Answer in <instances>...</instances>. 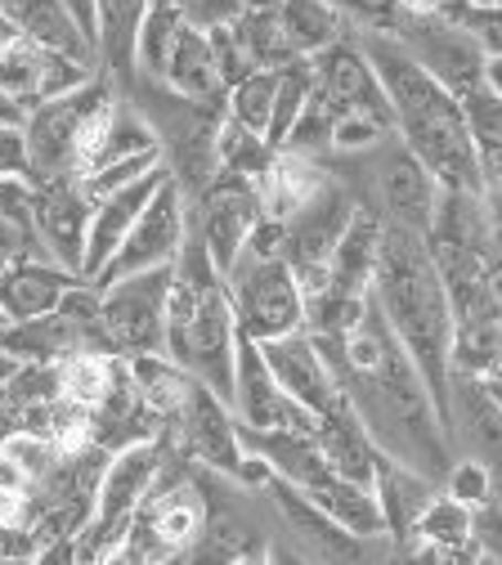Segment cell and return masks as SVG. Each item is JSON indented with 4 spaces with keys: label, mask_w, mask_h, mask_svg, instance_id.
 <instances>
[{
    "label": "cell",
    "mask_w": 502,
    "mask_h": 565,
    "mask_svg": "<svg viewBox=\"0 0 502 565\" xmlns=\"http://www.w3.org/2000/svg\"><path fill=\"white\" fill-rule=\"evenodd\" d=\"M314 341L328 355L359 427L369 431L377 454L440 484L449 462L458 458L449 427L436 408V395H430L426 377L417 373L413 355L386 323L377 297L369 292L354 323H345L341 332H314Z\"/></svg>",
    "instance_id": "obj_1"
},
{
    "label": "cell",
    "mask_w": 502,
    "mask_h": 565,
    "mask_svg": "<svg viewBox=\"0 0 502 565\" xmlns=\"http://www.w3.org/2000/svg\"><path fill=\"white\" fill-rule=\"evenodd\" d=\"M350 36L359 50H364V58L373 63V73L391 99L399 139L426 162V171L440 180V189L484 193L480 149L467 130L458 95H449L436 77H430L391 28H354Z\"/></svg>",
    "instance_id": "obj_2"
},
{
    "label": "cell",
    "mask_w": 502,
    "mask_h": 565,
    "mask_svg": "<svg viewBox=\"0 0 502 565\" xmlns=\"http://www.w3.org/2000/svg\"><path fill=\"white\" fill-rule=\"evenodd\" d=\"M373 297L413 355L417 373L426 377L436 408L449 427V373H453V306L445 292V278L430 256V238L404 225H382Z\"/></svg>",
    "instance_id": "obj_3"
},
{
    "label": "cell",
    "mask_w": 502,
    "mask_h": 565,
    "mask_svg": "<svg viewBox=\"0 0 502 565\" xmlns=\"http://www.w3.org/2000/svg\"><path fill=\"white\" fill-rule=\"evenodd\" d=\"M234 350H238V319H234L225 274L215 269L206 243L189 225V238H184V247L171 265L167 355L229 404V395H234Z\"/></svg>",
    "instance_id": "obj_4"
},
{
    "label": "cell",
    "mask_w": 502,
    "mask_h": 565,
    "mask_svg": "<svg viewBox=\"0 0 502 565\" xmlns=\"http://www.w3.org/2000/svg\"><path fill=\"white\" fill-rule=\"evenodd\" d=\"M202 534H206V493H202L197 476H189V471L171 476V458L162 454L158 480L149 484L139 512L130 516L113 561H135V565L180 561V556H193Z\"/></svg>",
    "instance_id": "obj_5"
},
{
    "label": "cell",
    "mask_w": 502,
    "mask_h": 565,
    "mask_svg": "<svg viewBox=\"0 0 502 565\" xmlns=\"http://www.w3.org/2000/svg\"><path fill=\"white\" fill-rule=\"evenodd\" d=\"M225 288L234 301L238 332L269 341L306 328V292L297 282V269L287 265V256L260 238H247L238 260L225 269Z\"/></svg>",
    "instance_id": "obj_6"
},
{
    "label": "cell",
    "mask_w": 502,
    "mask_h": 565,
    "mask_svg": "<svg viewBox=\"0 0 502 565\" xmlns=\"http://www.w3.org/2000/svg\"><path fill=\"white\" fill-rule=\"evenodd\" d=\"M162 454H167V440H130L104 458V471L95 484V508H90V521L82 525V534L72 539V556H82V561L117 556L130 516L139 512L149 484L158 480Z\"/></svg>",
    "instance_id": "obj_7"
},
{
    "label": "cell",
    "mask_w": 502,
    "mask_h": 565,
    "mask_svg": "<svg viewBox=\"0 0 502 565\" xmlns=\"http://www.w3.org/2000/svg\"><path fill=\"white\" fill-rule=\"evenodd\" d=\"M171 265H153V269H139V274H126L113 282H95L99 288V319H95L99 350H108L117 360L167 350Z\"/></svg>",
    "instance_id": "obj_8"
},
{
    "label": "cell",
    "mask_w": 502,
    "mask_h": 565,
    "mask_svg": "<svg viewBox=\"0 0 502 565\" xmlns=\"http://www.w3.org/2000/svg\"><path fill=\"white\" fill-rule=\"evenodd\" d=\"M117 82L104 73L72 86L45 104H36L23 121V135H28V158H32V184H45V180H63V175H77V139H82V121L86 113L113 90Z\"/></svg>",
    "instance_id": "obj_9"
},
{
    "label": "cell",
    "mask_w": 502,
    "mask_h": 565,
    "mask_svg": "<svg viewBox=\"0 0 502 565\" xmlns=\"http://www.w3.org/2000/svg\"><path fill=\"white\" fill-rule=\"evenodd\" d=\"M369 167V184H373V211L391 225H404V230H417V234H430L436 225V202H440V180L426 171V162L404 145L399 130L373 153Z\"/></svg>",
    "instance_id": "obj_10"
},
{
    "label": "cell",
    "mask_w": 502,
    "mask_h": 565,
    "mask_svg": "<svg viewBox=\"0 0 502 565\" xmlns=\"http://www.w3.org/2000/svg\"><path fill=\"white\" fill-rule=\"evenodd\" d=\"M354 211H359L354 184L328 175V184L297 211L292 221L282 225V256H287V265L297 269V282H301L306 297L323 282L328 256H332V247L341 243L345 225L354 221Z\"/></svg>",
    "instance_id": "obj_11"
},
{
    "label": "cell",
    "mask_w": 502,
    "mask_h": 565,
    "mask_svg": "<svg viewBox=\"0 0 502 565\" xmlns=\"http://www.w3.org/2000/svg\"><path fill=\"white\" fill-rule=\"evenodd\" d=\"M184 202H189V225L206 243L215 269L225 274L238 260V252L247 247V238L256 234V225H260L256 180L234 175V171H215L206 180V189L184 198Z\"/></svg>",
    "instance_id": "obj_12"
},
{
    "label": "cell",
    "mask_w": 502,
    "mask_h": 565,
    "mask_svg": "<svg viewBox=\"0 0 502 565\" xmlns=\"http://www.w3.org/2000/svg\"><path fill=\"white\" fill-rule=\"evenodd\" d=\"M391 32L413 50V58L436 77L449 95H467L471 86L484 82V45L458 23V19H445V14H430V19H408V14H395Z\"/></svg>",
    "instance_id": "obj_13"
},
{
    "label": "cell",
    "mask_w": 502,
    "mask_h": 565,
    "mask_svg": "<svg viewBox=\"0 0 502 565\" xmlns=\"http://www.w3.org/2000/svg\"><path fill=\"white\" fill-rule=\"evenodd\" d=\"M184 238H189V202H184V189L175 184V175H167L95 282H113V278L153 269V265H171L180 256Z\"/></svg>",
    "instance_id": "obj_14"
},
{
    "label": "cell",
    "mask_w": 502,
    "mask_h": 565,
    "mask_svg": "<svg viewBox=\"0 0 502 565\" xmlns=\"http://www.w3.org/2000/svg\"><path fill=\"white\" fill-rule=\"evenodd\" d=\"M229 408L243 427H256V431H319V417L282 391V382L260 355V341L247 332H238V350H234Z\"/></svg>",
    "instance_id": "obj_15"
},
{
    "label": "cell",
    "mask_w": 502,
    "mask_h": 565,
    "mask_svg": "<svg viewBox=\"0 0 502 565\" xmlns=\"http://www.w3.org/2000/svg\"><path fill=\"white\" fill-rule=\"evenodd\" d=\"M167 445H180L184 458H193L197 467H211L215 476L238 480L243 467V440H238V417L234 408L215 395L211 386H193V395L184 399V408L167 422L162 431Z\"/></svg>",
    "instance_id": "obj_16"
},
{
    "label": "cell",
    "mask_w": 502,
    "mask_h": 565,
    "mask_svg": "<svg viewBox=\"0 0 502 565\" xmlns=\"http://www.w3.org/2000/svg\"><path fill=\"white\" fill-rule=\"evenodd\" d=\"M260 355H265V364L274 369V377L282 382V391L292 395L301 408H310L314 417H328V413H337L341 404H350L310 328L260 341Z\"/></svg>",
    "instance_id": "obj_17"
},
{
    "label": "cell",
    "mask_w": 502,
    "mask_h": 565,
    "mask_svg": "<svg viewBox=\"0 0 502 565\" xmlns=\"http://www.w3.org/2000/svg\"><path fill=\"white\" fill-rule=\"evenodd\" d=\"M99 73V67L82 63V58H72V54H58L41 41H32L28 32H19L6 50H0V86H6L28 113L72 86H82Z\"/></svg>",
    "instance_id": "obj_18"
},
{
    "label": "cell",
    "mask_w": 502,
    "mask_h": 565,
    "mask_svg": "<svg viewBox=\"0 0 502 565\" xmlns=\"http://www.w3.org/2000/svg\"><path fill=\"white\" fill-rule=\"evenodd\" d=\"M449 440L489 471L493 499H502V408L484 395L480 377L449 373Z\"/></svg>",
    "instance_id": "obj_19"
},
{
    "label": "cell",
    "mask_w": 502,
    "mask_h": 565,
    "mask_svg": "<svg viewBox=\"0 0 502 565\" xmlns=\"http://www.w3.org/2000/svg\"><path fill=\"white\" fill-rule=\"evenodd\" d=\"M265 493H269L274 512L282 516V525H287L292 556H301V561H359V556H364L359 547H364L369 539H354L350 530H341L319 503L306 499L297 484H287L282 476H269Z\"/></svg>",
    "instance_id": "obj_20"
},
{
    "label": "cell",
    "mask_w": 502,
    "mask_h": 565,
    "mask_svg": "<svg viewBox=\"0 0 502 565\" xmlns=\"http://www.w3.org/2000/svg\"><path fill=\"white\" fill-rule=\"evenodd\" d=\"M90 198L82 193L77 175L45 180L36 184V238L45 256L72 274H82V252H86V230H90Z\"/></svg>",
    "instance_id": "obj_21"
},
{
    "label": "cell",
    "mask_w": 502,
    "mask_h": 565,
    "mask_svg": "<svg viewBox=\"0 0 502 565\" xmlns=\"http://www.w3.org/2000/svg\"><path fill=\"white\" fill-rule=\"evenodd\" d=\"M310 58L319 67V95L332 108V117H341V113H377V117L395 121L391 99H386V90H382V82L373 73V63L364 58V50L354 45V36H341V41H332L328 50H319Z\"/></svg>",
    "instance_id": "obj_22"
},
{
    "label": "cell",
    "mask_w": 502,
    "mask_h": 565,
    "mask_svg": "<svg viewBox=\"0 0 502 565\" xmlns=\"http://www.w3.org/2000/svg\"><path fill=\"white\" fill-rule=\"evenodd\" d=\"M167 175H171V171H167V162H162V167H153L149 175L130 180L126 189H117V193H108V198H99V202L90 206V230H86V252H82V278H86V282L99 278V269L113 260V252L121 247V238L130 234V225L139 221V211L149 206V198L162 189Z\"/></svg>",
    "instance_id": "obj_23"
},
{
    "label": "cell",
    "mask_w": 502,
    "mask_h": 565,
    "mask_svg": "<svg viewBox=\"0 0 502 565\" xmlns=\"http://www.w3.org/2000/svg\"><path fill=\"white\" fill-rule=\"evenodd\" d=\"M399 552H413V556H480L476 547V508L449 499L445 489L430 493V503L417 512L408 539L399 543Z\"/></svg>",
    "instance_id": "obj_24"
},
{
    "label": "cell",
    "mask_w": 502,
    "mask_h": 565,
    "mask_svg": "<svg viewBox=\"0 0 502 565\" xmlns=\"http://www.w3.org/2000/svg\"><path fill=\"white\" fill-rule=\"evenodd\" d=\"M328 167L314 162V158H301V153H287V149H274L269 167L256 175V198H260V221H274V225H287L297 211L328 184Z\"/></svg>",
    "instance_id": "obj_25"
},
{
    "label": "cell",
    "mask_w": 502,
    "mask_h": 565,
    "mask_svg": "<svg viewBox=\"0 0 502 565\" xmlns=\"http://www.w3.org/2000/svg\"><path fill=\"white\" fill-rule=\"evenodd\" d=\"M77 278L82 274H72L54 260H14L0 269V306H6V315L14 323L50 315V310H58V301L67 297V288Z\"/></svg>",
    "instance_id": "obj_26"
},
{
    "label": "cell",
    "mask_w": 502,
    "mask_h": 565,
    "mask_svg": "<svg viewBox=\"0 0 502 565\" xmlns=\"http://www.w3.org/2000/svg\"><path fill=\"white\" fill-rule=\"evenodd\" d=\"M0 10H6L14 19V28L28 32L32 41H41V45H50L58 54H72V58L99 67L95 41L77 28V19L63 10V0H0Z\"/></svg>",
    "instance_id": "obj_27"
},
{
    "label": "cell",
    "mask_w": 502,
    "mask_h": 565,
    "mask_svg": "<svg viewBox=\"0 0 502 565\" xmlns=\"http://www.w3.org/2000/svg\"><path fill=\"white\" fill-rule=\"evenodd\" d=\"M162 86H171L175 95L184 99H197V104H225L229 95V82L221 77V67H215V54H211V36L202 28H189L180 32L171 58H167V77Z\"/></svg>",
    "instance_id": "obj_28"
},
{
    "label": "cell",
    "mask_w": 502,
    "mask_h": 565,
    "mask_svg": "<svg viewBox=\"0 0 502 565\" xmlns=\"http://www.w3.org/2000/svg\"><path fill=\"white\" fill-rule=\"evenodd\" d=\"M373 489H377V503H382V516H386V534H391V543L399 547V543L408 539L417 512L430 503V493H436L440 484L382 454V458H377V484H373Z\"/></svg>",
    "instance_id": "obj_29"
},
{
    "label": "cell",
    "mask_w": 502,
    "mask_h": 565,
    "mask_svg": "<svg viewBox=\"0 0 502 565\" xmlns=\"http://www.w3.org/2000/svg\"><path fill=\"white\" fill-rule=\"evenodd\" d=\"M234 32H238V41L247 45V54H252L256 67H287V63L306 58V54L292 45V36H287V28H282L278 0H256V6H247V10L238 14Z\"/></svg>",
    "instance_id": "obj_30"
},
{
    "label": "cell",
    "mask_w": 502,
    "mask_h": 565,
    "mask_svg": "<svg viewBox=\"0 0 502 565\" xmlns=\"http://www.w3.org/2000/svg\"><path fill=\"white\" fill-rule=\"evenodd\" d=\"M184 32V19L171 0H149V10L139 19V32H135V77H149V82H162L167 77V58L175 50Z\"/></svg>",
    "instance_id": "obj_31"
},
{
    "label": "cell",
    "mask_w": 502,
    "mask_h": 565,
    "mask_svg": "<svg viewBox=\"0 0 502 565\" xmlns=\"http://www.w3.org/2000/svg\"><path fill=\"white\" fill-rule=\"evenodd\" d=\"M278 14H282V28L301 54H319L332 41L350 36V23L332 0H278Z\"/></svg>",
    "instance_id": "obj_32"
},
{
    "label": "cell",
    "mask_w": 502,
    "mask_h": 565,
    "mask_svg": "<svg viewBox=\"0 0 502 565\" xmlns=\"http://www.w3.org/2000/svg\"><path fill=\"white\" fill-rule=\"evenodd\" d=\"M502 364V310L462 319L453 328V373L484 377Z\"/></svg>",
    "instance_id": "obj_33"
},
{
    "label": "cell",
    "mask_w": 502,
    "mask_h": 565,
    "mask_svg": "<svg viewBox=\"0 0 502 565\" xmlns=\"http://www.w3.org/2000/svg\"><path fill=\"white\" fill-rule=\"evenodd\" d=\"M314 90H319V67H314L310 54L297 58V63H287V67H278V95H274V117H269V145L274 149L287 139V130L297 126V117L306 113Z\"/></svg>",
    "instance_id": "obj_34"
},
{
    "label": "cell",
    "mask_w": 502,
    "mask_h": 565,
    "mask_svg": "<svg viewBox=\"0 0 502 565\" xmlns=\"http://www.w3.org/2000/svg\"><path fill=\"white\" fill-rule=\"evenodd\" d=\"M269 158H274V145H269L260 130L243 126L229 113L221 117V130H215V162H221V171H234V175L256 180L269 167Z\"/></svg>",
    "instance_id": "obj_35"
},
{
    "label": "cell",
    "mask_w": 502,
    "mask_h": 565,
    "mask_svg": "<svg viewBox=\"0 0 502 565\" xmlns=\"http://www.w3.org/2000/svg\"><path fill=\"white\" fill-rule=\"evenodd\" d=\"M274 95H278V67H256V73L238 77L225 95V113L238 117L243 126L260 130L269 139V117H274Z\"/></svg>",
    "instance_id": "obj_36"
},
{
    "label": "cell",
    "mask_w": 502,
    "mask_h": 565,
    "mask_svg": "<svg viewBox=\"0 0 502 565\" xmlns=\"http://www.w3.org/2000/svg\"><path fill=\"white\" fill-rule=\"evenodd\" d=\"M167 158H162V149H143V153H126V158H113V162H99V167H90V171H82L77 175V184H82V193L90 198V202H99V198H108V193H117V189H126L130 180H139V175H149L153 167H162Z\"/></svg>",
    "instance_id": "obj_37"
},
{
    "label": "cell",
    "mask_w": 502,
    "mask_h": 565,
    "mask_svg": "<svg viewBox=\"0 0 502 565\" xmlns=\"http://www.w3.org/2000/svg\"><path fill=\"white\" fill-rule=\"evenodd\" d=\"M395 135V121L391 117H377V113H341L332 121V158H364L373 153L382 139Z\"/></svg>",
    "instance_id": "obj_38"
},
{
    "label": "cell",
    "mask_w": 502,
    "mask_h": 565,
    "mask_svg": "<svg viewBox=\"0 0 502 565\" xmlns=\"http://www.w3.org/2000/svg\"><path fill=\"white\" fill-rule=\"evenodd\" d=\"M332 108L323 104V95L314 90V99L306 104V113L297 117V126L287 130V139L278 149H287V153H301V158H314V162H323V158H332Z\"/></svg>",
    "instance_id": "obj_39"
},
{
    "label": "cell",
    "mask_w": 502,
    "mask_h": 565,
    "mask_svg": "<svg viewBox=\"0 0 502 565\" xmlns=\"http://www.w3.org/2000/svg\"><path fill=\"white\" fill-rule=\"evenodd\" d=\"M458 104H462V117H467L476 149H502V95L489 82H480Z\"/></svg>",
    "instance_id": "obj_40"
},
{
    "label": "cell",
    "mask_w": 502,
    "mask_h": 565,
    "mask_svg": "<svg viewBox=\"0 0 502 565\" xmlns=\"http://www.w3.org/2000/svg\"><path fill=\"white\" fill-rule=\"evenodd\" d=\"M440 489L449 493V499L467 503V508H484V503H493V480H489V471H484L476 458H467V454L449 462Z\"/></svg>",
    "instance_id": "obj_41"
},
{
    "label": "cell",
    "mask_w": 502,
    "mask_h": 565,
    "mask_svg": "<svg viewBox=\"0 0 502 565\" xmlns=\"http://www.w3.org/2000/svg\"><path fill=\"white\" fill-rule=\"evenodd\" d=\"M171 6L180 10V19L189 28L211 32V28H221V23H238V14L252 6V0H171Z\"/></svg>",
    "instance_id": "obj_42"
},
{
    "label": "cell",
    "mask_w": 502,
    "mask_h": 565,
    "mask_svg": "<svg viewBox=\"0 0 502 565\" xmlns=\"http://www.w3.org/2000/svg\"><path fill=\"white\" fill-rule=\"evenodd\" d=\"M0 175L32 180V158H28V135H23V126H0Z\"/></svg>",
    "instance_id": "obj_43"
},
{
    "label": "cell",
    "mask_w": 502,
    "mask_h": 565,
    "mask_svg": "<svg viewBox=\"0 0 502 565\" xmlns=\"http://www.w3.org/2000/svg\"><path fill=\"white\" fill-rule=\"evenodd\" d=\"M458 23L484 45V54H502V10H480V6H467L458 14Z\"/></svg>",
    "instance_id": "obj_44"
},
{
    "label": "cell",
    "mask_w": 502,
    "mask_h": 565,
    "mask_svg": "<svg viewBox=\"0 0 502 565\" xmlns=\"http://www.w3.org/2000/svg\"><path fill=\"white\" fill-rule=\"evenodd\" d=\"M476 547L484 561H502V499L476 508Z\"/></svg>",
    "instance_id": "obj_45"
},
{
    "label": "cell",
    "mask_w": 502,
    "mask_h": 565,
    "mask_svg": "<svg viewBox=\"0 0 502 565\" xmlns=\"http://www.w3.org/2000/svg\"><path fill=\"white\" fill-rule=\"evenodd\" d=\"M332 6L354 19L359 28H391L395 23V0H332Z\"/></svg>",
    "instance_id": "obj_46"
},
{
    "label": "cell",
    "mask_w": 502,
    "mask_h": 565,
    "mask_svg": "<svg viewBox=\"0 0 502 565\" xmlns=\"http://www.w3.org/2000/svg\"><path fill=\"white\" fill-rule=\"evenodd\" d=\"M462 10H467V0H395V14H408V19H430V14L458 19Z\"/></svg>",
    "instance_id": "obj_47"
},
{
    "label": "cell",
    "mask_w": 502,
    "mask_h": 565,
    "mask_svg": "<svg viewBox=\"0 0 502 565\" xmlns=\"http://www.w3.org/2000/svg\"><path fill=\"white\" fill-rule=\"evenodd\" d=\"M63 10L77 19V28H82L90 41H99V0H63Z\"/></svg>",
    "instance_id": "obj_48"
},
{
    "label": "cell",
    "mask_w": 502,
    "mask_h": 565,
    "mask_svg": "<svg viewBox=\"0 0 502 565\" xmlns=\"http://www.w3.org/2000/svg\"><path fill=\"white\" fill-rule=\"evenodd\" d=\"M23 121H28V108L0 86V126H23Z\"/></svg>",
    "instance_id": "obj_49"
},
{
    "label": "cell",
    "mask_w": 502,
    "mask_h": 565,
    "mask_svg": "<svg viewBox=\"0 0 502 565\" xmlns=\"http://www.w3.org/2000/svg\"><path fill=\"white\" fill-rule=\"evenodd\" d=\"M480 386H484V395H489V399L502 408V364H498L493 373H484V377H480Z\"/></svg>",
    "instance_id": "obj_50"
},
{
    "label": "cell",
    "mask_w": 502,
    "mask_h": 565,
    "mask_svg": "<svg viewBox=\"0 0 502 565\" xmlns=\"http://www.w3.org/2000/svg\"><path fill=\"white\" fill-rule=\"evenodd\" d=\"M484 82L502 95V54H489V63H484Z\"/></svg>",
    "instance_id": "obj_51"
},
{
    "label": "cell",
    "mask_w": 502,
    "mask_h": 565,
    "mask_svg": "<svg viewBox=\"0 0 502 565\" xmlns=\"http://www.w3.org/2000/svg\"><path fill=\"white\" fill-rule=\"evenodd\" d=\"M19 364H23V360H14L10 350H0V386H6V382L14 377V369H19Z\"/></svg>",
    "instance_id": "obj_52"
},
{
    "label": "cell",
    "mask_w": 502,
    "mask_h": 565,
    "mask_svg": "<svg viewBox=\"0 0 502 565\" xmlns=\"http://www.w3.org/2000/svg\"><path fill=\"white\" fill-rule=\"evenodd\" d=\"M14 36H19V28H14V19H10L6 10H0V50H6V45H10Z\"/></svg>",
    "instance_id": "obj_53"
},
{
    "label": "cell",
    "mask_w": 502,
    "mask_h": 565,
    "mask_svg": "<svg viewBox=\"0 0 502 565\" xmlns=\"http://www.w3.org/2000/svg\"><path fill=\"white\" fill-rule=\"evenodd\" d=\"M467 6H480V10H502V0H467Z\"/></svg>",
    "instance_id": "obj_54"
},
{
    "label": "cell",
    "mask_w": 502,
    "mask_h": 565,
    "mask_svg": "<svg viewBox=\"0 0 502 565\" xmlns=\"http://www.w3.org/2000/svg\"><path fill=\"white\" fill-rule=\"evenodd\" d=\"M10 323H14V319H10V315H6V306H0V332H6V328H10Z\"/></svg>",
    "instance_id": "obj_55"
},
{
    "label": "cell",
    "mask_w": 502,
    "mask_h": 565,
    "mask_svg": "<svg viewBox=\"0 0 502 565\" xmlns=\"http://www.w3.org/2000/svg\"><path fill=\"white\" fill-rule=\"evenodd\" d=\"M252 6H256V0H252Z\"/></svg>",
    "instance_id": "obj_56"
}]
</instances>
